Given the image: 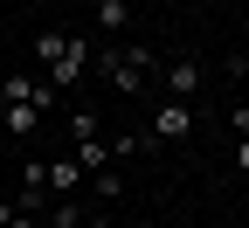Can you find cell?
Here are the masks:
<instances>
[{"mask_svg":"<svg viewBox=\"0 0 249 228\" xmlns=\"http://www.w3.org/2000/svg\"><path fill=\"white\" fill-rule=\"evenodd\" d=\"M97 70L111 76V90L139 97V90H145V76H152V49H139V42H118V49H104V55H97Z\"/></svg>","mask_w":249,"mask_h":228,"instance_id":"6da1fadb","label":"cell"},{"mask_svg":"<svg viewBox=\"0 0 249 228\" xmlns=\"http://www.w3.org/2000/svg\"><path fill=\"white\" fill-rule=\"evenodd\" d=\"M160 76H166V97H180V104H194V97H201V62H194V55L160 62Z\"/></svg>","mask_w":249,"mask_h":228,"instance_id":"7a4b0ae2","label":"cell"},{"mask_svg":"<svg viewBox=\"0 0 249 228\" xmlns=\"http://www.w3.org/2000/svg\"><path fill=\"white\" fill-rule=\"evenodd\" d=\"M83 70H90V42H83V35H70V49L49 62V83H55V90H70V83H83Z\"/></svg>","mask_w":249,"mask_h":228,"instance_id":"3957f363","label":"cell"},{"mask_svg":"<svg viewBox=\"0 0 249 228\" xmlns=\"http://www.w3.org/2000/svg\"><path fill=\"white\" fill-rule=\"evenodd\" d=\"M49 111L35 104V97H0V124H7L14 139H35V124H42Z\"/></svg>","mask_w":249,"mask_h":228,"instance_id":"277c9868","label":"cell"},{"mask_svg":"<svg viewBox=\"0 0 249 228\" xmlns=\"http://www.w3.org/2000/svg\"><path fill=\"white\" fill-rule=\"evenodd\" d=\"M152 132H160L166 145H180L187 132H194V104H180V97H166V104L152 111Z\"/></svg>","mask_w":249,"mask_h":228,"instance_id":"5b68a950","label":"cell"},{"mask_svg":"<svg viewBox=\"0 0 249 228\" xmlns=\"http://www.w3.org/2000/svg\"><path fill=\"white\" fill-rule=\"evenodd\" d=\"M76 180H83L76 159H42V187L49 193H76Z\"/></svg>","mask_w":249,"mask_h":228,"instance_id":"8992f818","label":"cell"},{"mask_svg":"<svg viewBox=\"0 0 249 228\" xmlns=\"http://www.w3.org/2000/svg\"><path fill=\"white\" fill-rule=\"evenodd\" d=\"M90 208L76 201V193H49V228H83Z\"/></svg>","mask_w":249,"mask_h":228,"instance_id":"52a82bcc","label":"cell"},{"mask_svg":"<svg viewBox=\"0 0 249 228\" xmlns=\"http://www.w3.org/2000/svg\"><path fill=\"white\" fill-rule=\"evenodd\" d=\"M124 21H132V0H97V28L124 35Z\"/></svg>","mask_w":249,"mask_h":228,"instance_id":"ba28073f","label":"cell"},{"mask_svg":"<svg viewBox=\"0 0 249 228\" xmlns=\"http://www.w3.org/2000/svg\"><path fill=\"white\" fill-rule=\"evenodd\" d=\"M62 49H70V35H62V28H42V35H35V55H42V62H55Z\"/></svg>","mask_w":249,"mask_h":228,"instance_id":"9c48e42d","label":"cell"},{"mask_svg":"<svg viewBox=\"0 0 249 228\" xmlns=\"http://www.w3.org/2000/svg\"><path fill=\"white\" fill-rule=\"evenodd\" d=\"M118 187H124V180H118L111 166H97V201H118Z\"/></svg>","mask_w":249,"mask_h":228,"instance_id":"30bf717a","label":"cell"},{"mask_svg":"<svg viewBox=\"0 0 249 228\" xmlns=\"http://www.w3.org/2000/svg\"><path fill=\"white\" fill-rule=\"evenodd\" d=\"M229 132H235V139H249V104H235V111H229Z\"/></svg>","mask_w":249,"mask_h":228,"instance_id":"8fae6325","label":"cell"},{"mask_svg":"<svg viewBox=\"0 0 249 228\" xmlns=\"http://www.w3.org/2000/svg\"><path fill=\"white\" fill-rule=\"evenodd\" d=\"M235 76H242V104H249V62L242 55H235Z\"/></svg>","mask_w":249,"mask_h":228,"instance_id":"7c38bea8","label":"cell"},{"mask_svg":"<svg viewBox=\"0 0 249 228\" xmlns=\"http://www.w3.org/2000/svg\"><path fill=\"white\" fill-rule=\"evenodd\" d=\"M235 166H242V173H249V139H235Z\"/></svg>","mask_w":249,"mask_h":228,"instance_id":"4fadbf2b","label":"cell"},{"mask_svg":"<svg viewBox=\"0 0 249 228\" xmlns=\"http://www.w3.org/2000/svg\"><path fill=\"white\" fill-rule=\"evenodd\" d=\"M7 228H42V221H35V214H14V221H7Z\"/></svg>","mask_w":249,"mask_h":228,"instance_id":"5bb4252c","label":"cell"},{"mask_svg":"<svg viewBox=\"0 0 249 228\" xmlns=\"http://www.w3.org/2000/svg\"><path fill=\"white\" fill-rule=\"evenodd\" d=\"M7 221H14V201H0V228H7Z\"/></svg>","mask_w":249,"mask_h":228,"instance_id":"9a60e30c","label":"cell"}]
</instances>
